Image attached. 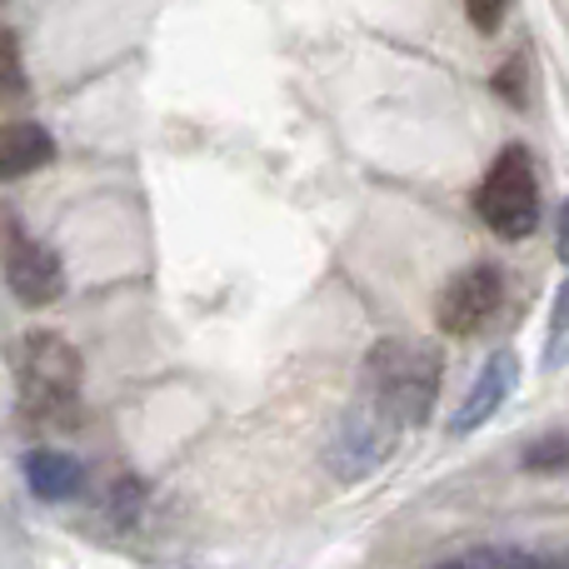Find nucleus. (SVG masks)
I'll return each mask as SVG.
<instances>
[{
	"label": "nucleus",
	"mask_w": 569,
	"mask_h": 569,
	"mask_svg": "<svg viewBox=\"0 0 569 569\" xmlns=\"http://www.w3.org/2000/svg\"><path fill=\"white\" fill-rule=\"evenodd\" d=\"M440 569H465V565H460V560H455V565H440Z\"/></svg>",
	"instance_id": "17"
},
{
	"label": "nucleus",
	"mask_w": 569,
	"mask_h": 569,
	"mask_svg": "<svg viewBox=\"0 0 569 569\" xmlns=\"http://www.w3.org/2000/svg\"><path fill=\"white\" fill-rule=\"evenodd\" d=\"M140 505H146V485H140V480H120V485H116V495H110V515H116L120 525L136 520Z\"/></svg>",
	"instance_id": "14"
},
{
	"label": "nucleus",
	"mask_w": 569,
	"mask_h": 569,
	"mask_svg": "<svg viewBox=\"0 0 569 569\" xmlns=\"http://www.w3.org/2000/svg\"><path fill=\"white\" fill-rule=\"evenodd\" d=\"M0 270H6V284L20 305H56L66 295V266L50 246H40L36 236L10 220L6 240H0Z\"/></svg>",
	"instance_id": "6"
},
{
	"label": "nucleus",
	"mask_w": 569,
	"mask_h": 569,
	"mask_svg": "<svg viewBox=\"0 0 569 569\" xmlns=\"http://www.w3.org/2000/svg\"><path fill=\"white\" fill-rule=\"evenodd\" d=\"M515 385H520V355H515V350H495L490 360L480 365V375H475V385H470V395H465V405L455 410L450 430H455V435H475L485 420H495V415L510 405Z\"/></svg>",
	"instance_id": "7"
},
{
	"label": "nucleus",
	"mask_w": 569,
	"mask_h": 569,
	"mask_svg": "<svg viewBox=\"0 0 569 569\" xmlns=\"http://www.w3.org/2000/svg\"><path fill=\"white\" fill-rule=\"evenodd\" d=\"M560 345H565V295H560V305H555V325H550V365L560 360Z\"/></svg>",
	"instance_id": "16"
},
{
	"label": "nucleus",
	"mask_w": 569,
	"mask_h": 569,
	"mask_svg": "<svg viewBox=\"0 0 569 569\" xmlns=\"http://www.w3.org/2000/svg\"><path fill=\"white\" fill-rule=\"evenodd\" d=\"M505 305V270L495 260H480V266H465L460 276L445 280L440 300H435V325L455 340H475L495 325Z\"/></svg>",
	"instance_id": "5"
},
{
	"label": "nucleus",
	"mask_w": 569,
	"mask_h": 569,
	"mask_svg": "<svg viewBox=\"0 0 569 569\" xmlns=\"http://www.w3.org/2000/svg\"><path fill=\"white\" fill-rule=\"evenodd\" d=\"M565 460H569V450H565V430L545 435V440H535L530 450H525V470H530V475H560V470H565Z\"/></svg>",
	"instance_id": "11"
},
{
	"label": "nucleus",
	"mask_w": 569,
	"mask_h": 569,
	"mask_svg": "<svg viewBox=\"0 0 569 569\" xmlns=\"http://www.w3.org/2000/svg\"><path fill=\"white\" fill-rule=\"evenodd\" d=\"M465 569H565L560 555H535V550H510V545H500V550H475L460 560Z\"/></svg>",
	"instance_id": "10"
},
{
	"label": "nucleus",
	"mask_w": 569,
	"mask_h": 569,
	"mask_svg": "<svg viewBox=\"0 0 569 569\" xmlns=\"http://www.w3.org/2000/svg\"><path fill=\"white\" fill-rule=\"evenodd\" d=\"M26 485L36 500L60 505V500H76L86 490V465L76 455H60V450H30L26 455Z\"/></svg>",
	"instance_id": "9"
},
{
	"label": "nucleus",
	"mask_w": 569,
	"mask_h": 569,
	"mask_svg": "<svg viewBox=\"0 0 569 569\" xmlns=\"http://www.w3.org/2000/svg\"><path fill=\"white\" fill-rule=\"evenodd\" d=\"M465 16H470V26L480 36H495L505 26V16H510V0H465Z\"/></svg>",
	"instance_id": "13"
},
{
	"label": "nucleus",
	"mask_w": 569,
	"mask_h": 569,
	"mask_svg": "<svg viewBox=\"0 0 569 569\" xmlns=\"http://www.w3.org/2000/svg\"><path fill=\"white\" fill-rule=\"evenodd\" d=\"M26 96V70H20V46L10 30H0V100Z\"/></svg>",
	"instance_id": "12"
},
{
	"label": "nucleus",
	"mask_w": 569,
	"mask_h": 569,
	"mask_svg": "<svg viewBox=\"0 0 569 569\" xmlns=\"http://www.w3.org/2000/svg\"><path fill=\"white\" fill-rule=\"evenodd\" d=\"M405 425L395 420L385 405H375L370 395H355L350 410L335 420V435L325 445V470L335 475L340 485H360L400 450Z\"/></svg>",
	"instance_id": "4"
},
{
	"label": "nucleus",
	"mask_w": 569,
	"mask_h": 569,
	"mask_svg": "<svg viewBox=\"0 0 569 569\" xmlns=\"http://www.w3.org/2000/svg\"><path fill=\"white\" fill-rule=\"evenodd\" d=\"M445 380V355L430 340H375L360 360V395H370L375 405L395 415L400 425H425L435 415Z\"/></svg>",
	"instance_id": "1"
},
{
	"label": "nucleus",
	"mask_w": 569,
	"mask_h": 569,
	"mask_svg": "<svg viewBox=\"0 0 569 569\" xmlns=\"http://www.w3.org/2000/svg\"><path fill=\"white\" fill-rule=\"evenodd\" d=\"M495 90L510 96V106H530V86H525V56H510V66L495 76Z\"/></svg>",
	"instance_id": "15"
},
{
	"label": "nucleus",
	"mask_w": 569,
	"mask_h": 569,
	"mask_svg": "<svg viewBox=\"0 0 569 569\" xmlns=\"http://www.w3.org/2000/svg\"><path fill=\"white\" fill-rule=\"evenodd\" d=\"M56 160V140L36 120H6L0 126V180H26Z\"/></svg>",
	"instance_id": "8"
},
{
	"label": "nucleus",
	"mask_w": 569,
	"mask_h": 569,
	"mask_svg": "<svg viewBox=\"0 0 569 569\" xmlns=\"http://www.w3.org/2000/svg\"><path fill=\"white\" fill-rule=\"evenodd\" d=\"M475 216L500 240H530L540 230V166L525 146H505L475 186Z\"/></svg>",
	"instance_id": "3"
},
{
	"label": "nucleus",
	"mask_w": 569,
	"mask_h": 569,
	"mask_svg": "<svg viewBox=\"0 0 569 569\" xmlns=\"http://www.w3.org/2000/svg\"><path fill=\"white\" fill-rule=\"evenodd\" d=\"M80 350L56 330H36L20 345V410L36 425H76L80 420Z\"/></svg>",
	"instance_id": "2"
}]
</instances>
